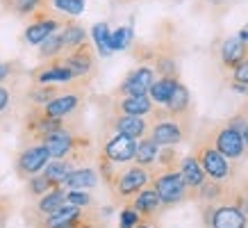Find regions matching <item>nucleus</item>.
<instances>
[{
  "label": "nucleus",
  "mask_w": 248,
  "mask_h": 228,
  "mask_svg": "<svg viewBox=\"0 0 248 228\" xmlns=\"http://www.w3.org/2000/svg\"><path fill=\"white\" fill-rule=\"evenodd\" d=\"M151 116V123H148V132H151V139L157 146H175L185 139V132H187L189 123L187 116H171L164 107L162 110H155V112L148 114Z\"/></svg>",
  "instance_id": "f257e3e1"
},
{
  "label": "nucleus",
  "mask_w": 248,
  "mask_h": 228,
  "mask_svg": "<svg viewBox=\"0 0 248 228\" xmlns=\"http://www.w3.org/2000/svg\"><path fill=\"white\" fill-rule=\"evenodd\" d=\"M66 18H62L57 12H55L50 5L44 9H39L34 16L28 18V28L23 32V39H25V44L30 46H39L44 39H48L53 32H57L64 25Z\"/></svg>",
  "instance_id": "f03ea898"
},
{
  "label": "nucleus",
  "mask_w": 248,
  "mask_h": 228,
  "mask_svg": "<svg viewBox=\"0 0 248 228\" xmlns=\"http://www.w3.org/2000/svg\"><path fill=\"white\" fill-rule=\"evenodd\" d=\"M62 66H66L76 80H84L89 82L91 80V73L96 71V53H93V44L91 41H84L82 46H78L73 50L60 55L57 57Z\"/></svg>",
  "instance_id": "7ed1b4c3"
},
{
  "label": "nucleus",
  "mask_w": 248,
  "mask_h": 228,
  "mask_svg": "<svg viewBox=\"0 0 248 228\" xmlns=\"http://www.w3.org/2000/svg\"><path fill=\"white\" fill-rule=\"evenodd\" d=\"M148 182H151V174L146 171V167L135 164V167H128L123 171H114L109 185L119 198H135Z\"/></svg>",
  "instance_id": "20e7f679"
},
{
  "label": "nucleus",
  "mask_w": 248,
  "mask_h": 228,
  "mask_svg": "<svg viewBox=\"0 0 248 228\" xmlns=\"http://www.w3.org/2000/svg\"><path fill=\"white\" fill-rule=\"evenodd\" d=\"M153 190L157 192L162 205H175L185 198L189 187L185 185V180H182L180 171L162 169L157 176H153Z\"/></svg>",
  "instance_id": "39448f33"
},
{
  "label": "nucleus",
  "mask_w": 248,
  "mask_h": 228,
  "mask_svg": "<svg viewBox=\"0 0 248 228\" xmlns=\"http://www.w3.org/2000/svg\"><path fill=\"white\" fill-rule=\"evenodd\" d=\"M196 160H198V164L203 167V171L210 176L212 180H228L232 176L228 160L212 144H207V142H198V146H196Z\"/></svg>",
  "instance_id": "423d86ee"
},
{
  "label": "nucleus",
  "mask_w": 248,
  "mask_h": 228,
  "mask_svg": "<svg viewBox=\"0 0 248 228\" xmlns=\"http://www.w3.org/2000/svg\"><path fill=\"white\" fill-rule=\"evenodd\" d=\"M155 82V71L153 66H141L132 68L125 80L119 84V89H116V96H143V94H148L151 89V84Z\"/></svg>",
  "instance_id": "0eeeda50"
},
{
  "label": "nucleus",
  "mask_w": 248,
  "mask_h": 228,
  "mask_svg": "<svg viewBox=\"0 0 248 228\" xmlns=\"http://www.w3.org/2000/svg\"><path fill=\"white\" fill-rule=\"evenodd\" d=\"M48 160H50V153H48V148H46L44 144H32L18 155V160H16V171H18L21 178H32V176H37L44 171V167L48 164Z\"/></svg>",
  "instance_id": "6e6552de"
},
{
  "label": "nucleus",
  "mask_w": 248,
  "mask_h": 228,
  "mask_svg": "<svg viewBox=\"0 0 248 228\" xmlns=\"http://www.w3.org/2000/svg\"><path fill=\"white\" fill-rule=\"evenodd\" d=\"M214 148H217L226 160H239L244 155V139H241L239 128H234L232 123L221 126L214 135Z\"/></svg>",
  "instance_id": "1a4fd4ad"
},
{
  "label": "nucleus",
  "mask_w": 248,
  "mask_h": 228,
  "mask_svg": "<svg viewBox=\"0 0 248 228\" xmlns=\"http://www.w3.org/2000/svg\"><path fill=\"white\" fill-rule=\"evenodd\" d=\"M135 151H137V139L125 135H116L109 137L100 151V158H105L112 164H125L130 160H135Z\"/></svg>",
  "instance_id": "9d476101"
},
{
  "label": "nucleus",
  "mask_w": 248,
  "mask_h": 228,
  "mask_svg": "<svg viewBox=\"0 0 248 228\" xmlns=\"http://www.w3.org/2000/svg\"><path fill=\"white\" fill-rule=\"evenodd\" d=\"M80 142H82V139H80L78 135H73V132L64 126V128L50 132L41 144L48 148V153H50V158L53 160H66L71 153L78 151V144H80Z\"/></svg>",
  "instance_id": "9b49d317"
},
{
  "label": "nucleus",
  "mask_w": 248,
  "mask_h": 228,
  "mask_svg": "<svg viewBox=\"0 0 248 228\" xmlns=\"http://www.w3.org/2000/svg\"><path fill=\"white\" fill-rule=\"evenodd\" d=\"M112 112L123 116H148L153 112V100L148 94L143 96H116L112 98Z\"/></svg>",
  "instance_id": "f8f14e48"
},
{
  "label": "nucleus",
  "mask_w": 248,
  "mask_h": 228,
  "mask_svg": "<svg viewBox=\"0 0 248 228\" xmlns=\"http://www.w3.org/2000/svg\"><path fill=\"white\" fill-rule=\"evenodd\" d=\"M212 228H246L248 217L237 205H218L210 214Z\"/></svg>",
  "instance_id": "ddd939ff"
},
{
  "label": "nucleus",
  "mask_w": 248,
  "mask_h": 228,
  "mask_svg": "<svg viewBox=\"0 0 248 228\" xmlns=\"http://www.w3.org/2000/svg\"><path fill=\"white\" fill-rule=\"evenodd\" d=\"M112 130L116 135H125L132 139H141L148 132V121L146 116H123V114H114L112 119Z\"/></svg>",
  "instance_id": "4468645a"
},
{
  "label": "nucleus",
  "mask_w": 248,
  "mask_h": 228,
  "mask_svg": "<svg viewBox=\"0 0 248 228\" xmlns=\"http://www.w3.org/2000/svg\"><path fill=\"white\" fill-rule=\"evenodd\" d=\"M82 224V208L64 203L57 212L48 214L44 219V228H76Z\"/></svg>",
  "instance_id": "2eb2a0df"
},
{
  "label": "nucleus",
  "mask_w": 248,
  "mask_h": 228,
  "mask_svg": "<svg viewBox=\"0 0 248 228\" xmlns=\"http://www.w3.org/2000/svg\"><path fill=\"white\" fill-rule=\"evenodd\" d=\"M130 208H132V210H135L141 219H151V217H155V214L159 212L162 201H159L157 192L153 190V187H143V190L135 196V201H132V205H130Z\"/></svg>",
  "instance_id": "dca6fc26"
},
{
  "label": "nucleus",
  "mask_w": 248,
  "mask_h": 228,
  "mask_svg": "<svg viewBox=\"0 0 248 228\" xmlns=\"http://www.w3.org/2000/svg\"><path fill=\"white\" fill-rule=\"evenodd\" d=\"M248 55V44L239 37H228L221 46V64L223 68H234Z\"/></svg>",
  "instance_id": "f3484780"
},
{
  "label": "nucleus",
  "mask_w": 248,
  "mask_h": 228,
  "mask_svg": "<svg viewBox=\"0 0 248 228\" xmlns=\"http://www.w3.org/2000/svg\"><path fill=\"white\" fill-rule=\"evenodd\" d=\"M0 5H2V9L5 12H9V14L18 16V18H30V16H34L39 12V9H44L50 5V0H0Z\"/></svg>",
  "instance_id": "a211bd4d"
},
{
  "label": "nucleus",
  "mask_w": 248,
  "mask_h": 228,
  "mask_svg": "<svg viewBox=\"0 0 248 228\" xmlns=\"http://www.w3.org/2000/svg\"><path fill=\"white\" fill-rule=\"evenodd\" d=\"M96 182H98L96 169L82 167V169H73V171H71V174L66 176L64 185L68 187V192H71V190L87 192V190H91V187H96Z\"/></svg>",
  "instance_id": "6ab92c4d"
},
{
  "label": "nucleus",
  "mask_w": 248,
  "mask_h": 228,
  "mask_svg": "<svg viewBox=\"0 0 248 228\" xmlns=\"http://www.w3.org/2000/svg\"><path fill=\"white\" fill-rule=\"evenodd\" d=\"M60 37L64 44V53H68L87 41V30L76 21H64V25L60 28Z\"/></svg>",
  "instance_id": "aec40b11"
},
{
  "label": "nucleus",
  "mask_w": 248,
  "mask_h": 228,
  "mask_svg": "<svg viewBox=\"0 0 248 228\" xmlns=\"http://www.w3.org/2000/svg\"><path fill=\"white\" fill-rule=\"evenodd\" d=\"M189 103H191V98H189V89L185 87V84H175V89H173L171 98H169V103L164 105V110L171 116H187L189 114Z\"/></svg>",
  "instance_id": "412c9836"
},
{
  "label": "nucleus",
  "mask_w": 248,
  "mask_h": 228,
  "mask_svg": "<svg viewBox=\"0 0 248 228\" xmlns=\"http://www.w3.org/2000/svg\"><path fill=\"white\" fill-rule=\"evenodd\" d=\"M64 203H66V192H64V187H53L50 192H46L44 196H39L37 212L44 214V217H48V214L57 212Z\"/></svg>",
  "instance_id": "4be33fe9"
},
{
  "label": "nucleus",
  "mask_w": 248,
  "mask_h": 228,
  "mask_svg": "<svg viewBox=\"0 0 248 228\" xmlns=\"http://www.w3.org/2000/svg\"><path fill=\"white\" fill-rule=\"evenodd\" d=\"M180 176H182V180H185V185L191 187V190H196V187L205 180V171H203V167L198 164L196 155H187V158L180 162Z\"/></svg>",
  "instance_id": "5701e85b"
},
{
  "label": "nucleus",
  "mask_w": 248,
  "mask_h": 228,
  "mask_svg": "<svg viewBox=\"0 0 248 228\" xmlns=\"http://www.w3.org/2000/svg\"><path fill=\"white\" fill-rule=\"evenodd\" d=\"M175 84H178V80H173V78H159V80H155L151 84V89H148V98L153 100V105L164 107L169 103V98H171Z\"/></svg>",
  "instance_id": "b1692460"
},
{
  "label": "nucleus",
  "mask_w": 248,
  "mask_h": 228,
  "mask_svg": "<svg viewBox=\"0 0 248 228\" xmlns=\"http://www.w3.org/2000/svg\"><path fill=\"white\" fill-rule=\"evenodd\" d=\"M157 155H159V146L153 142L151 137H141L137 142V151H135V160L139 167H151L157 162Z\"/></svg>",
  "instance_id": "393cba45"
},
{
  "label": "nucleus",
  "mask_w": 248,
  "mask_h": 228,
  "mask_svg": "<svg viewBox=\"0 0 248 228\" xmlns=\"http://www.w3.org/2000/svg\"><path fill=\"white\" fill-rule=\"evenodd\" d=\"M71 171H73V167H71L68 160H48V164L44 167L41 174L53 182V187H60V185H64V180H66V176Z\"/></svg>",
  "instance_id": "a878e982"
},
{
  "label": "nucleus",
  "mask_w": 248,
  "mask_h": 228,
  "mask_svg": "<svg viewBox=\"0 0 248 228\" xmlns=\"http://www.w3.org/2000/svg\"><path fill=\"white\" fill-rule=\"evenodd\" d=\"M62 91V87L57 84H32L28 89V100H30L34 107H44L48 100H53L57 94Z\"/></svg>",
  "instance_id": "bb28decb"
},
{
  "label": "nucleus",
  "mask_w": 248,
  "mask_h": 228,
  "mask_svg": "<svg viewBox=\"0 0 248 228\" xmlns=\"http://www.w3.org/2000/svg\"><path fill=\"white\" fill-rule=\"evenodd\" d=\"M64 55V44H62V37H60V30L53 32L48 39H44L41 44H39V57L44 62L48 60H55V57H60Z\"/></svg>",
  "instance_id": "cd10ccee"
},
{
  "label": "nucleus",
  "mask_w": 248,
  "mask_h": 228,
  "mask_svg": "<svg viewBox=\"0 0 248 228\" xmlns=\"http://www.w3.org/2000/svg\"><path fill=\"white\" fill-rule=\"evenodd\" d=\"M135 41V32H132V25H123L119 30L109 32V50L116 53V50H128Z\"/></svg>",
  "instance_id": "c85d7f7f"
},
{
  "label": "nucleus",
  "mask_w": 248,
  "mask_h": 228,
  "mask_svg": "<svg viewBox=\"0 0 248 228\" xmlns=\"http://www.w3.org/2000/svg\"><path fill=\"white\" fill-rule=\"evenodd\" d=\"M91 39H93V48L100 53V57L112 55V50H109V25L107 23H96L91 28Z\"/></svg>",
  "instance_id": "c756f323"
},
{
  "label": "nucleus",
  "mask_w": 248,
  "mask_h": 228,
  "mask_svg": "<svg viewBox=\"0 0 248 228\" xmlns=\"http://www.w3.org/2000/svg\"><path fill=\"white\" fill-rule=\"evenodd\" d=\"M50 7L68 16H80L84 12V0H50Z\"/></svg>",
  "instance_id": "7c9ffc66"
},
{
  "label": "nucleus",
  "mask_w": 248,
  "mask_h": 228,
  "mask_svg": "<svg viewBox=\"0 0 248 228\" xmlns=\"http://www.w3.org/2000/svg\"><path fill=\"white\" fill-rule=\"evenodd\" d=\"M53 190V182L48 180L44 174H37L32 176L30 180H28V192H30L32 196H44L46 192Z\"/></svg>",
  "instance_id": "2f4dec72"
},
{
  "label": "nucleus",
  "mask_w": 248,
  "mask_h": 228,
  "mask_svg": "<svg viewBox=\"0 0 248 228\" xmlns=\"http://www.w3.org/2000/svg\"><path fill=\"white\" fill-rule=\"evenodd\" d=\"M66 203H71V205H76V208H89V203H91V196L87 194V192H80V190H71V192H66Z\"/></svg>",
  "instance_id": "473e14b6"
},
{
  "label": "nucleus",
  "mask_w": 248,
  "mask_h": 228,
  "mask_svg": "<svg viewBox=\"0 0 248 228\" xmlns=\"http://www.w3.org/2000/svg\"><path fill=\"white\" fill-rule=\"evenodd\" d=\"M232 82H239L248 87V55L232 68Z\"/></svg>",
  "instance_id": "72a5a7b5"
},
{
  "label": "nucleus",
  "mask_w": 248,
  "mask_h": 228,
  "mask_svg": "<svg viewBox=\"0 0 248 228\" xmlns=\"http://www.w3.org/2000/svg\"><path fill=\"white\" fill-rule=\"evenodd\" d=\"M137 224H141V217L132 210V208H125L121 212V226L119 228H135Z\"/></svg>",
  "instance_id": "f704fd0d"
},
{
  "label": "nucleus",
  "mask_w": 248,
  "mask_h": 228,
  "mask_svg": "<svg viewBox=\"0 0 248 228\" xmlns=\"http://www.w3.org/2000/svg\"><path fill=\"white\" fill-rule=\"evenodd\" d=\"M9 103H12V91H9L7 87H2V84H0V114L7 110Z\"/></svg>",
  "instance_id": "c9c22d12"
},
{
  "label": "nucleus",
  "mask_w": 248,
  "mask_h": 228,
  "mask_svg": "<svg viewBox=\"0 0 248 228\" xmlns=\"http://www.w3.org/2000/svg\"><path fill=\"white\" fill-rule=\"evenodd\" d=\"M9 71H12V66H9V64H2V62H0V84H2V82H5V80L9 78Z\"/></svg>",
  "instance_id": "e433bc0d"
},
{
  "label": "nucleus",
  "mask_w": 248,
  "mask_h": 228,
  "mask_svg": "<svg viewBox=\"0 0 248 228\" xmlns=\"http://www.w3.org/2000/svg\"><path fill=\"white\" fill-rule=\"evenodd\" d=\"M239 132H241V139H244V148L248 151V123H244V126H241Z\"/></svg>",
  "instance_id": "4c0bfd02"
},
{
  "label": "nucleus",
  "mask_w": 248,
  "mask_h": 228,
  "mask_svg": "<svg viewBox=\"0 0 248 228\" xmlns=\"http://www.w3.org/2000/svg\"><path fill=\"white\" fill-rule=\"evenodd\" d=\"M239 39H241V41H246V44H248V30H241V32H239Z\"/></svg>",
  "instance_id": "58836bf2"
},
{
  "label": "nucleus",
  "mask_w": 248,
  "mask_h": 228,
  "mask_svg": "<svg viewBox=\"0 0 248 228\" xmlns=\"http://www.w3.org/2000/svg\"><path fill=\"white\" fill-rule=\"evenodd\" d=\"M135 228H153V226H148V224H137Z\"/></svg>",
  "instance_id": "ea45409f"
},
{
  "label": "nucleus",
  "mask_w": 248,
  "mask_h": 228,
  "mask_svg": "<svg viewBox=\"0 0 248 228\" xmlns=\"http://www.w3.org/2000/svg\"><path fill=\"white\" fill-rule=\"evenodd\" d=\"M119 2H128V0H119Z\"/></svg>",
  "instance_id": "a19ab883"
},
{
  "label": "nucleus",
  "mask_w": 248,
  "mask_h": 228,
  "mask_svg": "<svg viewBox=\"0 0 248 228\" xmlns=\"http://www.w3.org/2000/svg\"><path fill=\"white\" fill-rule=\"evenodd\" d=\"M246 116H248V110H246Z\"/></svg>",
  "instance_id": "79ce46f5"
},
{
  "label": "nucleus",
  "mask_w": 248,
  "mask_h": 228,
  "mask_svg": "<svg viewBox=\"0 0 248 228\" xmlns=\"http://www.w3.org/2000/svg\"><path fill=\"white\" fill-rule=\"evenodd\" d=\"M76 228H80V226H76Z\"/></svg>",
  "instance_id": "37998d69"
}]
</instances>
